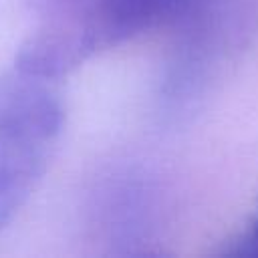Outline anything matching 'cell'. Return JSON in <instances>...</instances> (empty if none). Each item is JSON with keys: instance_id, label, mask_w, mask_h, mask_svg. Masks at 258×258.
<instances>
[{"instance_id": "obj_2", "label": "cell", "mask_w": 258, "mask_h": 258, "mask_svg": "<svg viewBox=\"0 0 258 258\" xmlns=\"http://www.w3.org/2000/svg\"><path fill=\"white\" fill-rule=\"evenodd\" d=\"M54 83L16 67L0 77V230L34 194L62 131Z\"/></svg>"}, {"instance_id": "obj_1", "label": "cell", "mask_w": 258, "mask_h": 258, "mask_svg": "<svg viewBox=\"0 0 258 258\" xmlns=\"http://www.w3.org/2000/svg\"><path fill=\"white\" fill-rule=\"evenodd\" d=\"M200 0H28L36 20L14 67L58 81L87 58L143 32L177 24Z\"/></svg>"}, {"instance_id": "obj_3", "label": "cell", "mask_w": 258, "mask_h": 258, "mask_svg": "<svg viewBox=\"0 0 258 258\" xmlns=\"http://www.w3.org/2000/svg\"><path fill=\"white\" fill-rule=\"evenodd\" d=\"M230 254H236V256H258V214L252 220V224L248 226V230L236 240V244L232 246Z\"/></svg>"}]
</instances>
